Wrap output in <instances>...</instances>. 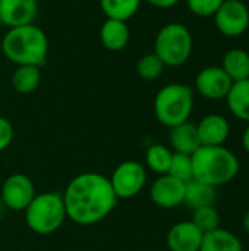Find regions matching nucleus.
I'll list each match as a JSON object with an SVG mask.
<instances>
[{"label": "nucleus", "instance_id": "obj_25", "mask_svg": "<svg viewBox=\"0 0 249 251\" xmlns=\"http://www.w3.org/2000/svg\"><path fill=\"white\" fill-rule=\"evenodd\" d=\"M191 221L195 224V226L203 234H207V232H211V231H216L220 228V215L214 206H205V207L195 209Z\"/></svg>", "mask_w": 249, "mask_h": 251}, {"label": "nucleus", "instance_id": "obj_19", "mask_svg": "<svg viewBox=\"0 0 249 251\" xmlns=\"http://www.w3.org/2000/svg\"><path fill=\"white\" fill-rule=\"evenodd\" d=\"M216 200H217L216 187H211L197 179L186 182L183 203L188 204L192 210L205 207V206H214Z\"/></svg>", "mask_w": 249, "mask_h": 251}, {"label": "nucleus", "instance_id": "obj_16", "mask_svg": "<svg viewBox=\"0 0 249 251\" xmlns=\"http://www.w3.org/2000/svg\"><path fill=\"white\" fill-rule=\"evenodd\" d=\"M131 38L129 26L125 21L119 19H106L100 29V40L107 50L119 51L123 50Z\"/></svg>", "mask_w": 249, "mask_h": 251}, {"label": "nucleus", "instance_id": "obj_26", "mask_svg": "<svg viewBox=\"0 0 249 251\" xmlns=\"http://www.w3.org/2000/svg\"><path fill=\"white\" fill-rule=\"evenodd\" d=\"M170 176L182 181V182H189L194 179V169H192V159L188 154L182 153H173L170 168L167 172Z\"/></svg>", "mask_w": 249, "mask_h": 251}, {"label": "nucleus", "instance_id": "obj_11", "mask_svg": "<svg viewBox=\"0 0 249 251\" xmlns=\"http://www.w3.org/2000/svg\"><path fill=\"white\" fill-rule=\"evenodd\" d=\"M185 188V182L170 176L169 174L160 175L150 188V199L160 209H175L183 204Z\"/></svg>", "mask_w": 249, "mask_h": 251}, {"label": "nucleus", "instance_id": "obj_13", "mask_svg": "<svg viewBox=\"0 0 249 251\" xmlns=\"http://www.w3.org/2000/svg\"><path fill=\"white\" fill-rule=\"evenodd\" d=\"M203 237L192 221H182L169 229L166 243L170 251H200Z\"/></svg>", "mask_w": 249, "mask_h": 251}, {"label": "nucleus", "instance_id": "obj_30", "mask_svg": "<svg viewBox=\"0 0 249 251\" xmlns=\"http://www.w3.org/2000/svg\"><path fill=\"white\" fill-rule=\"evenodd\" d=\"M242 146H244L245 151L249 154V124L247 125V128H245V131L242 134Z\"/></svg>", "mask_w": 249, "mask_h": 251}, {"label": "nucleus", "instance_id": "obj_22", "mask_svg": "<svg viewBox=\"0 0 249 251\" xmlns=\"http://www.w3.org/2000/svg\"><path fill=\"white\" fill-rule=\"evenodd\" d=\"M142 0H100V7L106 18L128 21L139 9Z\"/></svg>", "mask_w": 249, "mask_h": 251}, {"label": "nucleus", "instance_id": "obj_24", "mask_svg": "<svg viewBox=\"0 0 249 251\" xmlns=\"http://www.w3.org/2000/svg\"><path fill=\"white\" fill-rule=\"evenodd\" d=\"M164 69H166V65L154 51L144 54L136 63V74L144 81H154L160 78Z\"/></svg>", "mask_w": 249, "mask_h": 251}, {"label": "nucleus", "instance_id": "obj_2", "mask_svg": "<svg viewBox=\"0 0 249 251\" xmlns=\"http://www.w3.org/2000/svg\"><path fill=\"white\" fill-rule=\"evenodd\" d=\"M191 159L194 179L216 188L230 184L241 169L238 156L225 146H200Z\"/></svg>", "mask_w": 249, "mask_h": 251}, {"label": "nucleus", "instance_id": "obj_32", "mask_svg": "<svg viewBox=\"0 0 249 251\" xmlns=\"http://www.w3.org/2000/svg\"><path fill=\"white\" fill-rule=\"evenodd\" d=\"M4 209H6V207H4V204H3V201H1V199H0V215L3 213Z\"/></svg>", "mask_w": 249, "mask_h": 251}, {"label": "nucleus", "instance_id": "obj_20", "mask_svg": "<svg viewBox=\"0 0 249 251\" xmlns=\"http://www.w3.org/2000/svg\"><path fill=\"white\" fill-rule=\"evenodd\" d=\"M222 68L227 76L233 81H242L249 78V53L244 49H230L226 51L222 60Z\"/></svg>", "mask_w": 249, "mask_h": 251}, {"label": "nucleus", "instance_id": "obj_29", "mask_svg": "<svg viewBox=\"0 0 249 251\" xmlns=\"http://www.w3.org/2000/svg\"><path fill=\"white\" fill-rule=\"evenodd\" d=\"M148 1L151 6L157 7V9H170L173 6H176L181 0H145Z\"/></svg>", "mask_w": 249, "mask_h": 251}, {"label": "nucleus", "instance_id": "obj_7", "mask_svg": "<svg viewBox=\"0 0 249 251\" xmlns=\"http://www.w3.org/2000/svg\"><path fill=\"white\" fill-rule=\"evenodd\" d=\"M213 18L219 32L229 38L244 35L249 28V9L242 0H225Z\"/></svg>", "mask_w": 249, "mask_h": 251}, {"label": "nucleus", "instance_id": "obj_15", "mask_svg": "<svg viewBox=\"0 0 249 251\" xmlns=\"http://www.w3.org/2000/svg\"><path fill=\"white\" fill-rule=\"evenodd\" d=\"M169 141L175 153H182L188 156H192L195 150L201 146L197 132V125L189 121L170 128Z\"/></svg>", "mask_w": 249, "mask_h": 251}, {"label": "nucleus", "instance_id": "obj_33", "mask_svg": "<svg viewBox=\"0 0 249 251\" xmlns=\"http://www.w3.org/2000/svg\"><path fill=\"white\" fill-rule=\"evenodd\" d=\"M1 25H3V24H1V19H0V26H1Z\"/></svg>", "mask_w": 249, "mask_h": 251}, {"label": "nucleus", "instance_id": "obj_4", "mask_svg": "<svg viewBox=\"0 0 249 251\" xmlns=\"http://www.w3.org/2000/svg\"><path fill=\"white\" fill-rule=\"evenodd\" d=\"M194 110V90L185 84H167L154 97V115L157 121L173 128L189 121Z\"/></svg>", "mask_w": 249, "mask_h": 251}, {"label": "nucleus", "instance_id": "obj_23", "mask_svg": "<svg viewBox=\"0 0 249 251\" xmlns=\"http://www.w3.org/2000/svg\"><path fill=\"white\" fill-rule=\"evenodd\" d=\"M172 156H173V153L170 151L169 147L156 143L147 149L145 162H147V166L153 172H156L158 175H166L169 172V168H170Z\"/></svg>", "mask_w": 249, "mask_h": 251}, {"label": "nucleus", "instance_id": "obj_8", "mask_svg": "<svg viewBox=\"0 0 249 251\" xmlns=\"http://www.w3.org/2000/svg\"><path fill=\"white\" fill-rule=\"evenodd\" d=\"M110 185L119 199H131L142 191L147 182L145 168L135 160H126L120 163L109 179Z\"/></svg>", "mask_w": 249, "mask_h": 251}, {"label": "nucleus", "instance_id": "obj_18", "mask_svg": "<svg viewBox=\"0 0 249 251\" xmlns=\"http://www.w3.org/2000/svg\"><path fill=\"white\" fill-rule=\"evenodd\" d=\"M226 103L236 119L249 124V78L233 82L229 94L226 96Z\"/></svg>", "mask_w": 249, "mask_h": 251}, {"label": "nucleus", "instance_id": "obj_6", "mask_svg": "<svg viewBox=\"0 0 249 251\" xmlns=\"http://www.w3.org/2000/svg\"><path fill=\"white\" fill-rule=\"evenodd\" d=\"M194 50V38L188 26L181 22L164 25L156 35L154 53L166 66H181L186 63Z\"/></svg>", "mask_w": 249, "mask_h": 251}, {"label": "nucleus", "instance_id": "obj_1", "mask_svg": "<svg viewBox=\"0 0 249 251\" xmlns=\"http://www.w3.org/2000/svg\"><path fill=\"white\" fill-rule=\"evenodd\" d=\"M62 197L66 218L84 226L101 222L117 204L109 178L97 172H84L75 176Z\"/></svg>", "mask_w": 249, "mask_h": 251}, {"label": "nucleus", "instance_id": "obj_9", "mask_svg": "<svg viewBox=\"0 0 249 251\" xmlns=\"http://www.w3.org/2000/svg\"><path fill=\"white\" fill-rule=\"evenodd\" d=\"M35 194L34 184L26 175L13 174L3 182L0 199L6 209L22 212L29 206Z\"/></svg>", "mask_w": 249, "mask_h": 251}, {"label": "nucleus", "instance_id": "obj_17", "mask_svg": "<svg viewBox=\"0 0 249 251\" xmlns=\"http://www.w3.org/2000/svg\"><path fill=\"white\" fill-rule=\"evenodd\" d=\"M200 251H244V246L238 235L219 228L204 234Z\"/></svg>", "mask_w": 249, "mask_h": 251}, {"label": "nucleus", "instance_id": "obj_31", "mask_svg": "<svg viewBox=\"0 0 249 251\" xmlns=\"http://www.w3.org/2000/svg\"><path fill=\"white\" fill-rule=\"evenodd\" d=\"M242 228H244L245 234L249 237V210L244 215V218H242Z\"/></svg>", "mask_w": 249, "mask_h": 251}, {"label": "nucleus", "instance_id": "obj_5", "mask_svg": "<svg viewBox=\"0 0 249 251\" xmlns=\"http://www.w3.org/2000/svg\"><path fill=\"white\" fill-rule=\"evenodd\" d=\"M23 212L28 228L38 235L54 234L66 219L63 197L57 191L35 194Z\"/></svg>", "mask_w": 249, "mask_h": 251}, {"label": "nucleus", "instance_id": "obj_21", "mask_svg": "<svg viewBox=\"0 0 249 251\" xmlns=\"http://www.w3.org/2000/svg\"><path fill=\"white\" fill-rule=\"evenodd\" d=\"M41 81V69L34 65H19L12 74V87L21 94L35 91Z\"/></svg>", "mask_w": 249, "mask_h": 251}, {"label": "nucleus", "instance_id": "obj_10", "mask_svg": "<svg viewBox=\"0 0 249 251\" xmlns=\"http://www.w3.org/2000/svg\"><path fill=\"white\" fill-rule=\"evenodd\" d=\"M233 81L227 76L222 66H205L195 76V90L208 100L226 99Z\"/></svg>", "mask_w": 249, "mask_h": 251}, {"label": "nucleus", "instance_id": "obj_27", "mask_svg": "<svg viewBox=\"0 0 249 251\" xmlns=\"http://www.w3.org/2000/svg\"><path fill=\"white\" fill-rule=\"evenodd\" d=\"M223 1L225 0H186V4L194 15L200 18H208L214 16Z\"/></svg>", "mask_w": 249, "mask_h": 251}, {"label": "nucleus", "instance_id": "obj_14", "mask_svg": "<svg viewBox=\"0 0 249 251\" xmlns=\"http://www.w3.org/2000/svg\"><path fill=\"white\" fill-rule=\"evenodd\" d=\"M197 132L201 146H225L230 137V124L223 115L210 113L197 124Z\"/></svg>", "mask_w": 249, "mask_h": 251}, {"label": "nucleus", "instance_id": "obj_28", "mask_svg": "<svg viewBox=\"0 0 249 251\" xmlns=\"http://www.w3.org/2000/svg\"><path fill=\"white\" fill-rule=\"evenodd\" d=\"M13 134L15 132L12 124L6 118L0 116V151L10 146V143L13 141Z\"/></svg>", "mask_w": 249, "mask_h": 251}, {"label": "nucleus", "instance_id": "obj_12", "mask_svg": "<svg viewBox=\"0 0 249 251\" xmlns=\"http://www.w3.org/2000/svg\"><path fill=\"white\" fill-rule=\"evenodd\" d=\"M37 13V0H0V19L9 28L34 24Z\"/></svg>", "mask_w": 249, "mask_h": 251}, {"label": "nucleus", "instance_id": "obj_3", "mask_svg": "<svg viewBox=\"0 0 249 251\" xmlns=\"http://www.w3.org/2000/svg\"><path fill=\"white\" fill-rule=\"evenodd\" d=\"M1 51L7 60L19 65L41 68L48 53V38L35 24L9 28L1 40Z\"/></svg>", "mask_w": 249, "mask_h": 251}]
</instances>
